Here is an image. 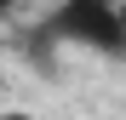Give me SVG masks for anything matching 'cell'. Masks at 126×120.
<instances>
[{
	"instance_id": "cell-1",
	"label": "cell",
	"mask_w": 126,
	"mask_h": 120,
	"mask_svg": "<svg viewBox=\"0 0 126 120\" xmlns=\"http://www.w3.org/2000/svg\"><path fill=\"white\" fill-rule=\"evenodd\" d=\"M46 40L52 46H80L92 57H115L126 63V29L115 0H57L46 17Z\"/></svg>"
},
{
	"instance_id": "cell-2",
	"label": "cell",
	"mask_w": 126,
	"mask_h": 120,
	"mask_svg": "<svg viewBox=\"0 0 126 120\" xmlns=\"http://www.w3.org/2000/svg\"><path fill=\"white\" fill-rule=\"evenodd\" d=\"M17 12H23V0H0V23H12Z\"/></svg>"
},
{
	"instance_id": "cell-3",
	"label": "cell",
	"mask_w": 126,
	"mask_h": 120,
	"mask_svg": "<svg viewBox=\"0 0 126 120\" xmlns=\"http://www.w3.org/2000/svg\"><path fill=\"white\" fill-rule=\"evenodd\" d=\"M0 120H34L29 109H0Z\"/></svg>"
},
{
	"instance_id": "cell-4",
	"label": "cell",
	"mask_w": 126,
	"mask_h": 120,
	"mask_svg": "<svg viewBox=\"0 0 126 120\" xmlns=\"http://www.w3.org/2000/svg\"><path fill=\"white\" fill-rule=\"evenodd\" d=\"M115 12H120V29H126V0H115Z\"/></svg>"
}]
</instances>
